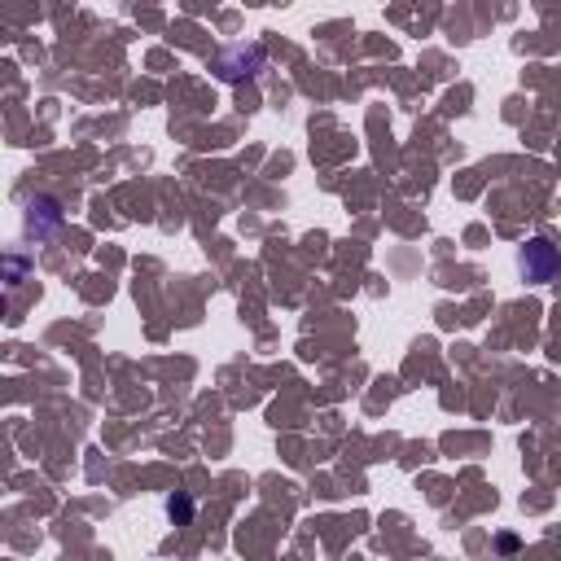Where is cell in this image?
Here are the masks:
<instances>
[{"label": "cell", "instance_id": "1", "mask_svg": "<svg viewBox=\"0 0 561 561\" xmlns=\"http://www.w3.org/2000/svg\"><path fill=\"white\" fill-rule=\"evenodd\" d=\"M517 267H522V276L530 280V286H544V280L557 276L561 254H557V246H552L548 237H530V241L522 246V254H517Z\"/></svg>", "mask_w": 561, "mask_h": 561}, {"label": "cell", "instance_id": "2", "mask_svg": "<svg viewBox=\"0 0 561 561\" xmlns=\"http://www.w3.org/2000/svg\"><path fill=\"white\" fill-rule=\"evenodd\" d=\"M241 67H263V53H259V49H232V53L219 62V75H224V80H241V75H246Z\"/></svg>", "mask_w": 561, "mask_h": 561}, {"label": "cell", "instance_id": "3", "mask_svg": "<svg viewBox=\"0 0 561 561\" xmlns=\"http://www.w3.org/2000/svg\"><path fill=\"white\" fill-rule=\"evenodd\" d=\"M167 513H171V517H180V522H189V517H193V504L171 496V500H167Z\"/></svg>", "mask_w": 561, "mask_h": 561}]
</instances>
